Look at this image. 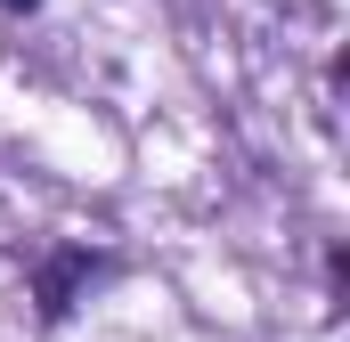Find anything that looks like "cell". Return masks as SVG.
<instances>
[{"instance_id": "obj_1", "label": "cell", "mask_w": 350, "mask_h": 342, "mask_svg": "<svg viewBox=\"0 0 350 342\" xmlns=\"http://www.w3.org/2000/svg\"><path fill=\"white\" fill-rule=\"evenodd\" d=\"M8 8H33V0H8Z\"/></svg>"}]
</instances>
